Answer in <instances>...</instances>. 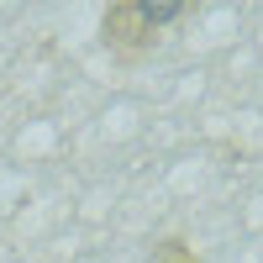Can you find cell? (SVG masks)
Masks as SVG:
<instances>
[{"label": "cell", "mask_w": 263, "mask_h": 263, "mask_svg": "<svg viewBox=\"0 0 263 263\" xmlns=\"http://www.w3.org/2000/svg\"><path fill=\"white\" fill-rule=\"evenodd\" d=\"M195 16V0H111L100 11V48L116 63H142L168 27Z\"/></svg>", "instance_id": "cell-1"}, {"label": "cell", "mask_w": 263, "mask_h": 263, "mask_svg": "<svg viewBox=\"0 0 263 263\" xmlns=\"http://www.w3.org/2000/svg\"><path fill=\"white\" fill-rule=\"evenodd\" d=\"M147 263H200V253L190 248V237L168 232V237H153L147 242Z\"/></svg>", "instance_id": "cell-2"}]
</instances>
